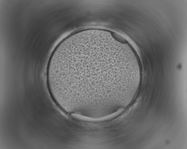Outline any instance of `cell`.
I'll list each match as a JSON object with an SVG mask.
<instances>
[{"instance_id":"1","label":"cell","mask_w":187,"mask_h":149,"mask_svg":"<svg viewBox=\"0 0 187 149\" xmlns=\"http://www.w3.org/2000/svg\"><path fill=\"white\" fill-rule=\"evenodd\" d=\"M53 72L60 96L90 106L118 99L135 75L125 45L110 35L95 31L72 35L60 48Z\"/></svg>"}]
</instances>
